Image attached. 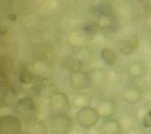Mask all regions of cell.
<instances>
[{"label": "cell", "mask_w": 151, "mask_h": 134, "mask_svg": "<svg viewBox=\"0 0 151 134\" xmlns=\"http://www.w3.org/2000/svg\"><path fill=\"white\" fill-rule=\"evenodd\" d=\"M15 114L21 119V121L26 125H34L37 122V113L38 108L34 100L31 96H22L17 100L15 106Z\"/></svg>", "instance_id": "6da1fadb"}, {"label": "cell", "mask_w": 151, "mask_h": 134, "mask_svg": "<svg viewBox=\"0 0 151 134\" xmlns=\"http://www.w3.org/2000/svg\"><path fill=\"white\" fill-rule=\"evenodd\" d=\"M77 125L83 129H92L96 127L100 119V114L97 109V107L87 106L80 109H77L74 115Z\"/></svg>", "instance_id": "7a4b0ae2"}, {"label": "cell", "mask_w": 151, "mask_h": 134, "mask_svg": "<svg viewBox=\"0 0 151 134\" xmlns=\"http://www.w3.org/2000/svg\"><path fill=\"white\" fill-rule=\"evenodd\" d=\"M72 109V102L66 93L61 91L53 92L48 98V112L50 114H70Z\"/></svg>", "instance_id": "3957f363"}, {"label": "cell", "mask_w": 151, "mask_h": 134, "mask_svg": "<svg viewBox=\"0 0 151 134\" xmlns=\"http://www.w3.org/2000/svg\"><path fill=\"white\" fill-rule=\"evenodd\" d=\"M73 127V121L70 114H51L48 128L51 134H70Z\"/></svg>", "instance_id": "277c9868"}, {"label": "cell", "mask_w": 151, "mask_h": 134, "mask_svg": "<svg viewBox=\"0 0 151 134\" xmlns=\"http://www.w3.org/2000/svg\"><path fill=\"white\" fill-rule=\"evenodd\" d=\"M68 83L70 87L76 92H83L92 87L90 73L84 69L68 72Z\"/></svg>", "instance_id": "5b68a950"}, {"label": "cell", "mask_w": 151, "mask_h": 134, "mask_svg": "<svg viewBox=\"0 0 151 134\" xmlns=\"http://www.w3.org/2000/svg\"><path fill=\"white\" fill-rule=\"evenodd\" d=\"M22 121L19 116L6 114L0 116V134H22Z\"/></svg>", "instance_id": "8992f818"}, {"label": "cell", "mask_w": 151, "mask_h": 134, "mask_svg": "<svg viewBox=\"0 0 151 134\" xmlns=\"http://www.w3.org/2000/svg\"><path fill=\"white\" fill-rule=\"evenodd\" d=\"M144 92L138 85H130L122 92V100L129 105H136L143 99Z\"/></svg>", "instance_id": "52a82bcc"}, {"label": "cell", "mask_w": 151, "mask_h": 134, "mask_svg": "<svg viewBox=\"0 0 151 134\" xmlns=\"http://www.w3.org/2000/svg\"><path fill=\"white\" fill-rule=\"evenodd\" d=\"M97 109L100 114V118L105 120L111 119L117 112V102L111 98H104L98 102Z\"/></svg>", "instance_id": "ba28073f"}, {"label": "cell", "mask_w": 151, "mask_h": 134, "mask_svg": "<svg viewBox=\"0 0 151 134\" xmlns=\"http://www.w3.org/2000/svg\"><path fill=\"white\" fill-rule=\"evenodd\" d=\"M122 123L114 119V118H111V119H106L101 127H100V133L101 134H122Z\"/></svg>", "instance_id": "9c48e42d"}, {"label": "cell", "mask_w": 151, "mask_h": 134, "mask_svg": "<svg viewBox=\"0 0 151 134\" xmlns=\"http://www.w3.org/2000/svg\"><path fill=\"white\" fill-rule=\"evenodd\" d=\"M146 73V65L143 61L131 62L127 67V74L132 79H140Z\"/></svg>", "instance_id": "30bf717a"}, {"label": "cell", "mask_w": 151, "mask_h": 134, "mask_svg": "<svg viewBox=\"0 0 151 134\" xmlns=\"http://www.w3.org/2000/svg\"><path fill=\"white\" fill-rule=\"evenodd\" d=\"M91 101H92L91 95L88 93H86L85 91H83V92H78L74 95V98L72 100V106L77 109H80V108L91 106Z\"/></svg>", "instance_id": "8fae6325"}, {"label": "cell", "mask_w": 151, "mask_h": 134, "mask_svg": "<svg viewBox=\"0 0 151 134\" xmlns=\"http://www.w3.org/2000/svg\"><path fill=\"white\" fill-rule=\"evenodd\" d=\"M100 59L106 66H114L118 62V54L110 47H103L100 49Z\"/></svg>", "instance_id": "7c38bea8"}, {"label": "cell", "mask_w": 151, "mask_h": 134, "mask_svg": "<svg viewBox=\"0 0 151 134\" xmlns=\"http://www.w3.org/2000/svg\"><path fill=\"white\" fill-rule=\"evenodd\" d=\"M64 67L68 71V72H73V71H80L84 67V62L79 59V58H74V56H66L64 59L63 62Z\"/></svg>", "instance_id": "4fadbf2b"}, {"label": "cell", "mask_w": 151, "mask_h": 134, "mask_svg": "<svg viewBox=\"0 0 151 134\" xmlns=\"http://www.w3.org/2000/svg\"><path fill=\"white\" fill-rule=\"evenodd\" d=\"M90 73V78H91V81H92V86H101L105 83L106 81V73L101 69V68H96Z\"/></svg>", "instance_id": "5bb4252c"}, {"label": "cell", "mask_w": 151, "mask_h": 134, "mask_svg": "<svg viewBox=\"0 0 151 134\" xmlns=\"http://www.w3.org/2000/svg\"><path fill=\"white\" fill-rule=\"evenodd\" d=\"M18 80L21 85L24 86H27V85H31L34 80V74L32 73V71L28 68V67H22L20 68L19 71V74H18Z\"/></svg>", "instance_id": "9a60e30c"}, {"label": "cell", "mask_w": 151, "mask_h": 134, "mask_svg": "<svg viewBox=\"0 0 151 134\" xmlns=\"http://www.w3.org/2000/svg\"><path fill=\"white\" fill-rule=\"evenodd\" d=\"M0 67H1V73H11L14 67V61L13 58L8 54H2L0 56Z\"/></svg>", "instance_id": "2e32d148"}, {"label": "cell", "mask_w": 151, "mask_h": 134, "mask_svg": "<svg viewBox=\"0 0 151 134\" xmlns=\"http://www.w3.org/2000/svg\"><path fill=\"white\" fill-rule=\"evenodd\" d=\"M137 47H138V38H137L136 35H132V36H130L129 40H126L125 46H124V48H123V52H124L125 54H130V53H132Z\"/></svg>", "instance_id": "e0dca14e"}, {"label": "cell", "mask_w": 151, "mask_h": 134, "mask_svg": "<svg viewBox=\"0 0 151 134\" xmlns=\"http://www.w3.org/2000/svg\"><path fill=\"white\" fill-rule=\"evenodd\" d=\"M142 126H143L144 128H146V129L151 128V109H149V110L144 114V116H143V119H142Z\"/></svg>", "instance_id": "ac0fdd59"}, {"label": "cell", "mask_w": 151, "mask_h": 134, "mask_svg": "<svg viewBox=\"0 0 151 134\" xmlns=\"http://www.w3.org/2000/svg\"><path fill=\"white\" fill-rule=\"evenodd\" d=\"M7 18H8V20H9V21H15V20H17V15H15L14 13H11Z\"/></svg>", "instance_id": "d6986e66"}, {"label": "cell", "mask_w": 151, "mask_h": 134, "mask_svg": "<svg viewBox=\"0 0 151 134\" xmlns=\"http://www.w3.org/2000/svg\"><path fill=\"white\" fill-rule=\"evenodd\" d=\"M6 33H7V28H6L5 26H1V27H0V34H1V35H5Z\"/></svg>", "instance_id": "ffe728a7"}]
</instances>
